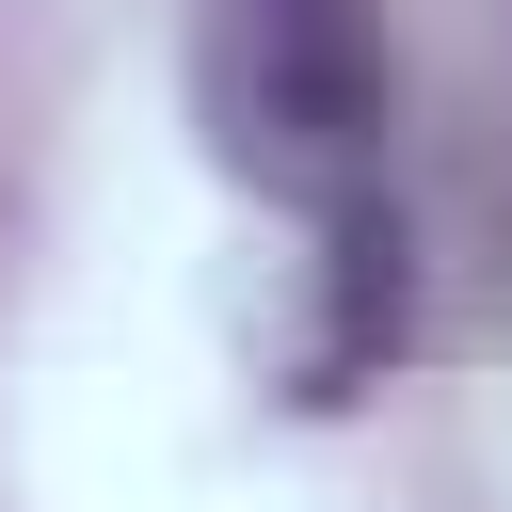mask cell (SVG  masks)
Returning a JSON list of instances; mask_svg holds the SVG:
<instances>
[{
  "label": "cell",
  "instance_id": "obj_1",
  "mask_svg": "<svg viewBox=\"0 0 512 512\" xmlns=\"http://www.w3.org/2000/svg\"><path fill=\"white\" fill-rule=\"evenodd\" d=\"M192 112L224 144V176H256L272 208L320 224V400L400 336V208H384V128H400V64L368 0H208L192 16Z\"/></svg>",
  "mask_w": 512,
  "mask_h": 512
}]
</instances>
